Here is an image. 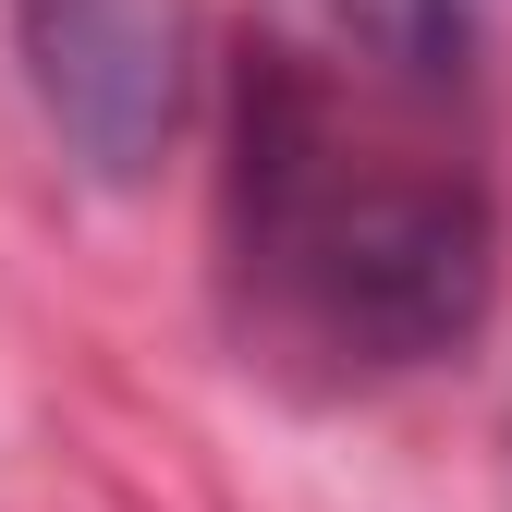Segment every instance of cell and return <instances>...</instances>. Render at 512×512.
<instances>
[{
	"mask_svg": "<svg viewBox=\"0 0 512 512\" xmlns=\"http://www.w3.org/2000/svg\"><path fill=\"white\" fill-rule=\"evenodd\" d=\"M13 37H25V86L49 135L98 183H135L171 147V110H183L171 0H13Z\"/></svg>",
	"mask_w": 512,
	"mask_h": 512,
	"instance_id": "7a4b0ae2",
	"label": "cell"
},
{
	"mask_svg": "<svg viewBox=\"0 0 512 512\" xmlns=\"http://www.w3.org/2000/svg\"><path fill=\"white\" fill-rule=\"evenodd\" d=\"M342 49L403 98H452L488 49V0H330Z\"/></svg>",
	"mask_w": 512,
	"mask_h": 512,
	"instance_id": "3957f363",
	"label": "cell"
},
{
	"mask_svg": "<svg viewBox=\"0 0 512 512\" xmlns=\"http://www.w3.org/2000/svg\"><path fill=\"white\" fill-rule=\"evenodd\" d=\"M220 244L244 330L330 391L464 354L500 281L476 171L391 122V98L342 86V61H305L281 37L232 74Z\"/></svg>",
	"mask_w": 512,
	"mask_h": 512,
	"instance_id": "6da1fadb",
	"label": "cell"
}]
</instances>
